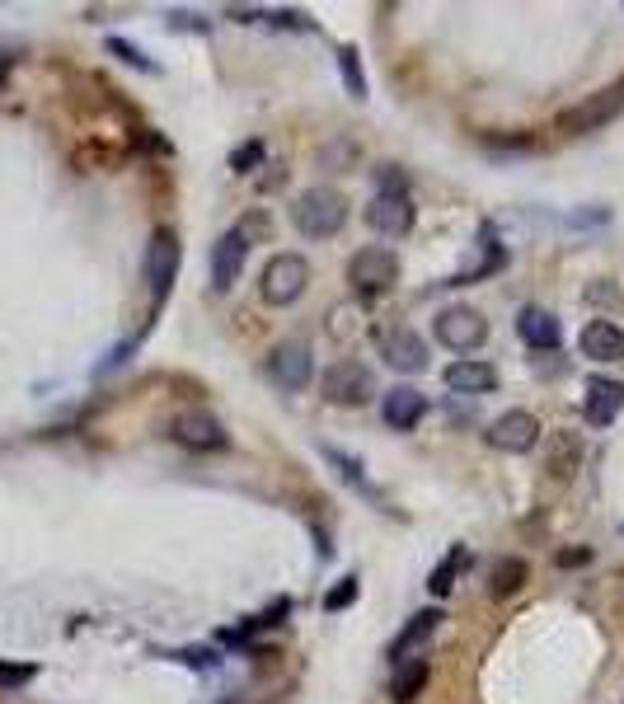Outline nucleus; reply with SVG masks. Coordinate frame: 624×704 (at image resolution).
<instances>
[{
	"label": "nucleus",
	"mask_w": 624,
	"mask_h": 704,
	"mask_svg": "<svg viewBox=\"0 0 624 704\" xmlns=\"http://www.w3.org/2000/svg\"><path fill=\"white\" fill-rule=\"evenodd\" d=\"M174 273H179V235L169 226H160L151 235V249H146V282H151L155 310L165 306L169 287H174Z\"/></svg>",
	"instance_id": "nucleus-5"
},
{
	"label": "nucleus",
	"mask_w": 624,
	"mask_h": 704,
	"mask_svg": "<svg viewBox=\"0 0 624 704\" xmlns=\"http://www.w3.org/2000/svg\"><path fill=\"white\" fill-rule=\"evenodd\" d=\"M268 367H273L277 385H287V390H305V385H310V371H315L310 343H305V338H287V343H277L273 357H268Z\"/></svg>",
	"instance_id": "nucleus-11"
},
{
	"label": "nucleus",
	"mask_w": 624,
	"mask_h": 704,
	"mask_svg": "<svg viewBox=\"0 0 624 704\" xmlns=\"http://www.w3.org/2000/svg\"><path fill=\"white\" fill-rule=\"evenodd\" d=\"M291 221H296V230L310 235V240H329V235H338L343 221H348V198L329 184L305 188L301 198H296V207H291Z\"/></svg>",
	"instance_id": "nucleus-1"
},
{
	"label": "nucleus",
	"mask_w": 624,
	"mask_h": 704,
	"mask_svg": "<svg viewBox=\"0 0 624 704\" xmlns=\"http://www.w3.org/2000/svg\"><path fill=\"white\" fill-rule=\"evenodd\" d=\"M338 66H343V85L352 99H366V71L357 62V47H338Z\"/></svg>",
	"instance_id": "nucleus-24"
},
{
	"label": "nucleus",
	"mask_w": 624,
	"mask_h": 704,
	"mask_svg": "<svg viewBox=\"0 0 624 704\" xmlns=\"http://www.w3.org/2000/svg\"><path fill=\"white\" fill-rule=\"evenodd\" d=\"M305 282H310V263L301 254H273L259 273V296L268 306H291L305 291Z\"/></svg>",
	"instance_id": "nucleus-2"
},
{
	"label": "nucleus",
	"mask_w": 624,
	"mask_h": 704,
	"mask_svg": "<svg viewBox=\"0 0 624 704\" xmlns=\"http://www.w3.org/2000/svg\"><path fill=\"white\" fill-rule=\"evenodd\" d=\"M348 282L352 291H362V296H381L399 282V254L385 245H371L362 254H352L348 263Z\"/></svg>",
	"instance_id": "nucleus-3"
},
{
	"label": "nucleus",
	"mask_w": 624,
	"mask_h": 704,
	"mask_svg": "<svg viewBox=\"0 0 624 704\" xmlns=\"http://www.w3.org/2000/svg\"><path fill=\"white\" fill-rule=\"evenodd\" d=\"M624 108V80H615V85H606L601 94H587L578 108H568L564 118H559V127L564 132H573V137H582V132H596V127H606L615 113Z\"/></svg>",
	"instance_id": "nucleus-6"
},
{
	"label": "nucleus",
	"mask_w": 624,
	"mask_h": 704,
	"mask_svg": "<svg viewBox=\"0 0 624 704\" xmlns=\"http://www.w3.org/2000/svg\"><path fill=\"white\" fill-rule=\"evenodd\" d=\"M259 155H263V146L259 141H249V146H240V151L230 155V165L240 169V174H249V165H259Z\"/></svg>",
	"instance_id": "nucleus-28"
},
{
	"label": "nucleus",
	"mask_w": 624,
	"mask_h": 704,
	"mask_svg": "<svg viewBox=\"0 0 624 704\" xmlns=\"http://www.w3.org/2000/svg\"><path fill=\"white\" fill-rule=\"evenodd\" d=\"M381 357L395 371H404V376H418L427 367V343L413 334L409 324H390L381 334Z\"/></svg>",
	"instance_id": "nucleus-9"
},
{
	"label": "nucleus",
	"mask_w": 624,
	"mask_h": 704,
	"mask_svg": "<svg viewBox=\"0 0 624 704\" xmlns=\"http://www.w3.org/2000/svg\"><path fill=\"white\" fill-rule=\"evenodd\" d=\"M324 456H329V460H334V465H343V475H348L352 479V484H362V465H357V460H352V456H343V451H338V446H324Z\"/></svg>",
	"instance_id": "nucleus-27"
},
{
	"label": "nucleus",
	"mask_w": 624,
	"mask_h": 704,
	"mask_svg": "<svg viewBox=\"0 0 624 704\" xmlns=\"http://www.w3.org/2000/svg\"><path fill=\"white\" fill-rule=\"evenodd\" d=\"M357 587H362V582H357V578H338V587H334V592H329V597H324V611H343V606H352V597H357Z\"/></svg>",
	"instance_id": "nucleus-25"
},
{
	"label": "nucleus",
	"mask_w": 624,
	"mask_h": 704,
	"mask_svg": "<svg viewBox=\"0 0 624 704\" xmlns=\"http://www.w3.org/2000/svg\"><path fill=\"white\" fill-rule=\"evenodd\" d=\"M366 221L381 230V235H409L413 230V202L404 188H381L371 207H366Z\"/></svg>",
	"instance_id": "nucleus-10"
},
{
	"label": "nucleus",
	"mask_w": 624,
	"mask_h": 704,
	"mask_svg": "<svg viewBox=\"0 0 624 704\" xmlns=\"http://www.w3.org/2000/svg\"><path fill=\"white\" fill-rule=\"evenodd\" d=\"M446 385L456 390V395H488L493 385H498V371L479 362V357H460L446 367Z\"/></svg>",
	"instance_id": "nucleus-16"
},
{
	"label": "nucleus",
	"mask_w": 624,
	"mask_h": 704,
	"mask_svg": "<svg viewBox=\"0 0 624 704\" xmlns=\"http://www.w3.org/2000/svg\"><path fill=\"white\" fill-rule=\"evenodd\" d=\"M582 357H592V362H620L624 329L615 320H587V329H582Z\"/></svg>",
	"instance_id": "nucleus-15"
},
{
	"label": "nucleus",
	"mask_w": 624,
	"mask_h": 704,
	"mask_svg": "<svg viewBox=\"0 0 624 704\" xmlns=\"http://www.w3.org/2000/svg\"><path fill=\"white\" fill-rule=\"evenodd\" d=\"M33 676L29 662H0V686H24Z\"/></svg>",
	"instance_id": "nucleus-26"
},
{
	"label": "nucleus",
	"mask_w": 624,
	"mask_h": 704,
	"mask_svg": "<svg viewBox=\"0 0 624 704\" xmlns=\"http://www.w3.org/2000/svg\"><path fill=\"white\" fill-rule=\"evenodd\" d=\"M526 578H531L526 559H498L493 573H488V592H493L498 601H507V597H517L521 587H526Z\"/></svg>",
	"instance_id": "nucleus-21"
},
{
	"label": "nucleus",
	"mask_w": 624,
	"mask_h": 704,
	"mask_svg": "<svg viewBox=\"0 0 624 704\" xmlns=\"http://www.w3.org/2000/svg\"><path fill=\"white\" fill-rule=\"evenodd\" d=\"M249 235H263V216L254 221V226H249V221H240V226L226 230V235H221V240L212 245V287H216V291H230L235 282H240Z\"/></svg>",
	"instance_id": "nucleus-4"
},
{
	"label": "nucleus",
	"mask_w": 624,
	"mask_h": 704,
	"mask_svg": "<svg viewBox=\"0 0 624 704\" xmlns=\"http://www.w3.org/2000/svg\"><path fill=\"white\" fill-rule=\"evenodd\" d=\"M427 672H432V667H427L423 658H404V662H399V672H395V686H390V695H395L399 704L413 700V695L427 686Z\"/></svg>",
	"instance_id": "nucleus-23"
},
{
	"label": "nucleus",
	"mask_w": 624,
	"mask_h": 704,
	"mask_svg": "<svg viewBox=\"0 0 624 704\" xmlns=\"http://www.w3.org/2000/svg\"><path fill=\"white\" fill-rule=\"evenodd\" d=\"M108 47L118 52L122 62H137V66H146V71H151V62H146V57H141V52H137V47H132V43H122V38H113V43H108Z\"/></svg>",
	"instance_id": "nucleus-29"
},
{
	"label": "nucleus",
	"mask_w": 624,
	"mask_h": 704,
	"mask_svg": "<svg viewBox=\"0 0 624 704\" xmlns=\"http://www.w3.org/2000/svg\"><path fill=\"white\" fill-rule=\"evenodd\" d=\"M535 442H540V423H535V414H526V409H512V414L493 418V428H488V446H493V451L521 456V451H531Z\"/></svg>",
	"instance_id": "nucleus-13"
},
{
	"label": "nucleus",
	"mask_w": 624,
	"mask_h": 704,
	"mask_svg": "<svg viewBox=\"0 0 624 704\" xmlns=\"http://www.w3.org/2000/svg\"><path fill=\"white\" fill-rule=\"evenodd\" d=\"M488 338V324L474 306H446L437 315V343H446L451 352H474Z\"/></svg>",
	"instance_id": "nucleus-7"
},
{
	"label": "nucleus",
	"mask_w": 624,
	"mask_h": 704,
	"mask_svg": "<svg viewBox=\"0 0 624 704\" xmlns=\"http://www.w3.org/2000/svg\"><path fill=\"white\" fill-rule=\"evenodd\" d=\"M376 395V376L362 367V362H334V367L324 371V399L329 404H366V399Z\"/></svg>",
	"instance_id": "nucleus-8"
},
{
	"label": "nucleus",
	"mask_w": 624,
	"mask_h": 704,
	"mask_svg": "<svg viewBox=\"0 0 624 704\" xmlns=\"http://www.w3.org/2000/svg\"><path fill=\"white\" fill-rule=\"evenodd\" d=\"M460 568H470V550H451L442 559V564L432 568V578H427V592H432V597H446V592H451V587H456V578H460Z\"/></svg>",
	"instance_id": "nucleus-22"
},
{
	"label": "nucleus",
	"mask_w": 624,
	"mask_h": 704,
	"mask_svg": "<svg viewBox=\"0 0 624 704\" xmlns=\"http://www.w3.org/2000/svg\"><path fill=\"white\" fill-rule=\"evenodd\" d=\"M381 414H385V423H390V428L409 432V428H418V418L427 414V395H418L413 385H395V390L385 395Z\"/></svg>",
	"instance_id": "nucleus-17"
},
{
	"label": "nucleus",
	"mask_w": 624,
	"mask_h": 704,
	"mask_svg": "<svg viewBox=\"0 0 624 704\" xmlns=\"http://www.w3.org/2000/svg\"><path fill=\"white\" fill-rule=\"evenodd\" d=\"M587 559H592V550H564L559 554V564L564 568H578V564H587Z\"/></svg>",
	"instance_id": "nucleus-30"
},
{
	"label": "nucleus",
	"mask_w": 624,
	"mask_h": 704,
	"mask_svg": "<svg viewBox=\"0 0 624 704\" xmlns=\"http://www.w3.org/2000/svg\"><path fill=\"white\" fill-rule=\"evenodd\" d=\"M582 409H587V423H592V428H610L615 414L624 409V385L610 381V376H592V381H587Z\"/></svg>",
	"instance_id": "nucleus-14"
},
{
	"label": "nucleus",
	"mask_w": 624,
	"mask_h": 704,
	"mask_svg": "<svg viewBox=\"0 0 624 704\" xmlns=\"http://www.w3.org/2000/svg\"><path fill=\"white\" fill-rule=\"evenodd\" d=\"M437 625H442V611H418L409 620V625L399 629V639H395V648H390V658L395 662H404L413 653V648H423L432 634H437Z\"/></svg>",
	"instance_id": "nucleus-20"
},
{
	"label": "nucleus",
	"mask_w": 624,
	"mask_h": 704,
	"mask_svg": "<svg viewBox=\"0 0 624 704\" xmlns=\"http://www.w3.org/2000/svg\"><path fill=\"white\" fill-rule=\"evenodd\" d=\"M517 329H521V338H526L531 348H545V352L559 348V320H554L549 310L526 306V310H521V320H517Z\"/></svg>",
	"instance_id": "nucleus-19"
},
{
	"label": "nucleus",
	"mask_w": 624,
	"mask_h": 704,
	"mask_svg": "<svg viewBox=\"0 0 624 704\" xmlns=\"http://www.w3.org/2000/svg\"><path fill=\"white\" fill-rule=\"evenodd\" d=\"M545 470L559 484H568V479L582 470V437L578 432H549V460H545Z\"/></svg>",
	"instance_id": "nucleus-18"
},
{
	"label": "nucleus",
	"mask_w": 624,
	"mask_h": 704,
	"mask_svg": "<svg viewBox=\"0 0 624 704\" xmlns=\"http://www.w3.org/2000/svg\"><path fill=\"white\" fill-rule=\"evenodd\" d=\"M169 437L179 446H188V451H226V442H230L226 428H221L212 414H198V409L174 418V423H169Z\"/></svg>",
	"instance_id": "nucleus-12"
},
{
	"label": "nucleus",
	"mask_w": 624,
	"mask_h": 704,
	"mask_svg": "<svg viewBox=\"0 0 624 704\" xmlns=\"http://www.w3.org/2000/svg\"><path fill=\"white\" fill-rule=\"evenodd\" d=\"M5 76H10V62L0 57V90H5Z\"/></svg>",
	"instance_id": "nucleus-31"
}]
</instances>
